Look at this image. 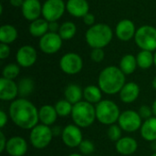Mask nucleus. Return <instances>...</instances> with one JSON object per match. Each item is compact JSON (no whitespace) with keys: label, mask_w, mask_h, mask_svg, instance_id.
I'll use <instances>...</instances> for the list:
<instances>
[{"label":"nucleus","mask_w":156,"mask_h":156,"mask_svg":"<svg viewBox=\"0 0 156 156\" xmlns=\"http://www.w3.org/2000/svg\"><path fill=\"white\" fill-rule=\"evenodd\" d=\"M113 37L112 29L107 24L98 23L91 26L85 34L88 45L92 48H103L108 46Z\"/></svg>","instance_id":"7ed1b4c3"},{"label":"nucleus","mask_w":156,"mask_h":156,"mask_svg":"<svg viewBox=\"0 0 156 156\" xmlns=\"http://www.w3.org/2000/svg\"><path fill=\"white\" fill-rule=\"evenodd\" d=\"M66 10L74 17H83L89 13L90 5L87 0H68Z\"/></svg>","instance_id":"a211bd4d"},{"label":"nucleus","mask_w":156,"mask_h":156,"mask_svg":"<svg viewBox=\"0 0 156 156\" xmlns=\"http://www.w3.org/2000/svg\"><path fill=\"white\" fill-rule=\"evenodd\" d=\"M118 124L122 131L126 133H134L141 129L143 119L139 115L138 112L133 110H126L121 112Z\"/></svg>","instance_id":"6e6552de"},{"label":"nucleus","mask_w":156,"mask_h":156,"mask_svg":"<svg viewBox=\"0 0 156 156\" xmlns=\"http://www.w3.org/2000/svg\"><path fill=\"white\" fill-rule=\"evenodd\" d=\"M142 137L148 142L156 141V117L153 116L152 118L144 121L140 129Z\"/></svg>","instance_id":"4be33fe9"},{"label":"nucleus","mask_w":156,"mask_h":156,"mask_svg":"<svg viewBox=\"0 0 156 156\" xmlns=\"http://www.w3.org/2000/svg\"><path fill=\"white\" fill-rule=\"evenodd\" d=\"M21 11L23 16L32 22L42 15V5L39 0H24Z\"/></svg>","instance_id":"f3484780"},{"label":"nucleus","mask_w":156,"mask_h":156,"mask_svg":"<svg viewBox=\"0 0 156 156\" xmlns=\"http://www.w3.org/2000/svg\"><path fill=\"white\" fill-rule=\"evenodd\" d=\"M77 32V27L73 22L67 21L60 25L58 29V35L63 40H69L74 37Z\"/></svg>","instance_id":"c85d7f7f"},{"label":"nucleus","mask_w":156,"mask_h":156,"mask_svg":"<svg viewBox=\"0 0 156 156\" xmlns=\"http://www.w3.org/2000/svg\"><path fill=\"white\" fill-rule=\"evenodd\" d=\"M68 156H82V154H77V153H73V154H70Z\"/></svg>","instance_id":"de8ad7c7"},{"label":"nucleus","mask_w":156,"mask_h":156,"mask_svg":"<svg viewBox=\"0 0 156 156\" xmlns=\"http://www.w3.org/2000/svg\"><path fill=\"white\" fill-rule=\"evenodd\" d=\"M10 5L15 7H21L23 5L24 0H9Z\"/></svg>","instance_id":"37998d69"},{"label":"nucleus","mask_w":156,"mask_h":156,"mask_svg":"<svg viewBox=\"0 0 156 156\" xmlns=\"http://www.w3.org/2000/svg\"><path fill=\"white\" fill-rule=\"evenodd\" d=\"M116 151L122 155H131L138 149V143L134 138L130 136L122 137L115 144Z\"/></svg>","instance_id":"aec40b11"},{"label":"nucleus","mask_w":156,"mask_h":156,"mask_svg":"<svg viewBox=\"0 0 156 156\" xmlns=\"http://www.w3.org/2000/svg\"><path fill=\"white\" fill-rule=\"evenodd\" d=\"M6 123H7V114L3 110H1L0 111V128H4Z\"/></svg>","instance_id":"ea45409f"},{"label":"nucleus","mask_w":156,"mask_h":156,"mask_svg":"<svg viewBox=\"0 0 156 156\" xmlns=\"http://www.w3.org/2000/svg\"><path fill=\"white\" fill-rule=\"evenodd\" d=\"M20 73V66L15 63L7 64L2 71V77L8 80H15Z\"/></svg>","instance_id":"2f4dec72"},{"label":"nucleus","mask_w":156,"mask_h":156,"mask_svg":"<svg viewBox=\"0 0 156 156\" xmlns=\"http://www.w3.org/2000/svg\"><path fill=\"white\" fill-rule=\"evenodd\" d=\"M6 144H7V140H6L4 133L3 132H0V152L1 153H3L4 151H5Z\"/></svg>","instance_id":"58836bf2"},{"label":"nucleus","mask_w":156,"mask_h":156,"mask_svg":"<svg viewBox=\"0 0 156 156\" xmlns=\"http://www.w3.org/2000/svg\"><path fill=\"white\" fill-rule=\"evenodd\" d=\"M28 149L27 141L20 136H14L7 140L5 152L10 156H24Z\"/></svg>","instance_id":"dca6fc26"},{"label":"nucleus","mask_w":156,"mask_h":156,"mask_svg":"<svg viewBox=\"0 0 156 156\" xmlns=\"http://www.w3.org/2000/svg\"><path fill=\"white\" fill-rule=\"evenodd\" d=\"M55 109L57 111V113L60 117H66L69 115H71L73 104H71L69 101H68L66 99L58 101L55 104Z\"/></svg>","instance_id":"7c9ffc66"},{"label":"nucleus","mask_w":156,"mask_h":156,"mask_svg":"<svg viewBox=\"0 0 156 156\" xmlns=\"http://www.w3.org/2000/svg\"><path fill=\"white\" fill-rule=\"evenodd\" d=\"M82 18H83V22H84L85 25L90 26V27L95 25V24H94V23H95V16H94L93 14H91V13L89 12V13H88L87 15H85Z\"/></svg>","instance_id":"4c0bfd02"},{"label":"nucleus","mask_w":156,"mask_h":156,"mask_svg":"<svg viewBox=\"0 0 156 156\" xmlns=\"http://www.w3.org/2000/svg\"><path fill=\"white\" fill-rule=\"evenodd\" d=\"M154 65H155L156 67V50L155 52H154Z\"/></svg>","instance_id":"09e8293b"},{"label":"nucleus","mask_w":156,"mask_h":156,"mask_svg":"<svg viewBox=\"0 0 156 156\" xmlns=\"http://www.w3.org/2000/svg\"><path fill=\"white\" fill-rule=\"evenodd\" d=\"M152 85H153V88L156 90V76L154 77V79L153 80V82H152Z\"/></svg>","instance_id":"49530a36"},{"label":"nucleus","mask_w":156,"mask_h":156,"mask_svg":"<svg viewBox=\"0 0 156 156\" xmlns=\"http://www.w3.org/2000/svg\"><path fill=\"white\" fill-rule=\"evenodd\" d=\"M17 64L22 68H29L33 66L37 58V53L35 48L29 45L22 46L18 48L16 55Z\"/></svg>","instance_id":"ddd939ff"},{"label":"nucleus","mask_w":156,"mask_h":156,"mask_svg":"<svg viewBox=\"0 0 156 156\" xmlns=\"http://www.w3.org/2000/svg\"><path fill=\"white\" fill-rule=\"evenodd\" d=\"M10 55V48L7 44H0V58L5 59Z\"/></svg>","instance_id":"e433bc0d"},{"label":"nucleus","mask_w":156,"mask_h":156,"mask_svg":"<svg viewBox=\"0 0 156 156\" xmlns=\"http://www.w3.org/2000/svg\"><path fill=\"white\" fill-rule=\"evenodd\" d=\"M151 148H152L153 151L156 152V141H154V142L151 143Z\"/></svg>","instance_id":"a18cd8bd"},{"label":"nucleus","mask_w":156,"mask_h":156,"mask_svg":"<svg viewBox=\"0 0 156 156\" xmlns=\"http://www.w3.org/2000/svg\"><path fill=\"white\" fill-rule=\"evenodd\" d=\"M151 156H156V152H154V154H153Z\"/></svg>","instance_id":"8fccbe9b"},{"label":"nucleus","mask_w":156,"mask_h":156,"mask_svg":"<svg viewBox=\"0 0 156 156\" xmlns=\"http://www.w3.org/2000/svg\"><path fill=\"white\" fill-rule=\"evenodd\" d=\"M120 99L124 103L134 102L140 95V87L135 82H128L120 91Z\"/></svg>","instance_id":"6ab92c4d"},{"label":"nucleus","mask_w":156,"mask_h":156,"mask_svg":"<svg viewBox=\"0 0 156 156\" xmlns=\"http://www.w3.org/2000/svg\"><path fill=\"white\" fill-rule=\"evenodd\" d=\"M136 59L138 67L142 69H148L154 64V57L152 51L141 50L137 54Z\"/></svg>","instance_id":"cd10ccee"},{"label":"nucleus","mask_w":156,"mask_h":156,"mask_svg":"<svg viewBox=\"0 0 156 156\" xmlns=\"http://www.w3.org/2000/svg\"><path fill=\"white\" fill-rule=\"evenodd\" d=\"M18 96V86L13 80L5 78L0 79V100L4 101H13Z\"/></svg>","instance_id":"4468645a"},{"label":"nucleus","mask_w":156,"mask_h":156,"mask_svg":"<svg viewBox=\"0 0 156 156\" xmlns=\"http://www.w3.org/2000/svg\"><path fill=\"white\" fill-rule=\"evenodd\" d=\"M59 67L64 73L68 75H75L81 71L83 68V60L79 54L69 52L61 57Z\"/></svg>","instance_id":"1a4fd4ad"},{"label":"nucleus","mask_w":156,"mask_h":156,"mask_svg":"<svg viewBox=\"0 0 156 156\" xmlns=\"http://www.w3.org/2000/svg\"><path fill=\"white\" fill-rule=\"evenodd\" d=\"M66 4L63 0H47L42 5V16L48 21H58L65 13Z\"/></svg>","instance_id":"9d476101"},{"label":"nucleus","mask_w":156,"mask_h":156,"mask_svg":"<svg viewBox=\"0 0 156 156\" xmlns=\"http://www.w3.org/2000/svg\"><path fill=\"white\" fill-rule=\"evenodd\" d=\"M59 25L58 24L57 21H53V22H49L48 24V29L49 32H53V33H58V29H59Z\"/></svg>","instance_id":"a19ab883"},{"label":"nucleus","mask_w":156,"mask_h":156,"mask_svg":"<svg viewBox=\"0 0 156 156\" xmlns=\"http://www.w3.org/2000/svg\"><path fill=\"white\" fill-rule=\"evenodd\" d=\"M122 130L119 126V124H112V125H110V127L108 128L107 135L109 139L112 142H115V143L118 142L122 138Z\"/></svg>","instance_id":"473e14b6"},{"label":"nucleus","mask_w":156,"mask_h":156,"mask_svg":"<svg viewBox=\"0 0 156 156\" xmlns=\"http://www.w3.org/2000/svg\"><path fill=\"white\" fill-rule=\"evenodd\" d=\"M62 38L58 33L48 32L39 39V48L45 54H55L62 47Z\"/></svg>","instance_id":"9b49d317"},{"label":"nucleus","mask_w":156,"mask_h":156,"mask_svg":"<svg viewBox=\"0 0 156 156\" xmlns=\"http://www.w3.org/2000/svg\"><path fill=\"white\" fill-rule=\"evenodd\" d=\"M78 148L83 155H90L95 151V145L90 140H83Z\"/></svg>","instance_id":"72a5a7b5"},{"label":"nucleus","mask_w":156,"mask_h":156,"mask_svg":"<svg viewBox=\"0 0 156 156\" xmlns=\"http://www.w3.org/2000/svg\"><path fill=\"white\" fill-rule=\"evenodd\" d=\"M65 99L69 101L71 104H76L82 101L83 98V90L77 84H69L66 87L64 90Z\"/></svg>","instance_id":"b1692460"},{"label":"nucleus","mask_w":156,"mask_h":156,"mask_svg":"<svg viewBox=\"0 0 156 156\" xmlns=\"http://www.w3.org/2000/svg\"><path fill=\"white\" fill-rule=\"evenodd\" d=\"M63 144L69 148H76L83 141L82 132L76 124H69L63 128L61 134Z\"/></svg>","instance_id":"f8f14e48"},{"label":"nucleus","mask_w":156,"mask_h":156,"mask_svg":"<svg viewBox=\"0 0 156 156\" xmlns=\"http://www.w3.org/2000/svg\"><path fill=\"white\" fill-rule=\"evenodd\" d=\"M53 133L51 127L37 124L30 131L29 141L32 146L36 149H44L48 146L53 139Z\"/></svg>","instance_id":"0eeeda50"},{"label":"nucleus","mask_w":156,"mask_h":156,"mask_svg":"<svg viewBox=\"0 0 156 156\" xmlns=\"http://www.w3.org/2000/svg\"><path fill=\"white\" fill-rule=\"evenodd\" d=\"M12 122L23 130H31L39 122L38 110L26 98H18L13 101L8 110Z\"/></svg>","instance_id":"f257e3e1"},{"label":"nucleus","mask_w":156,"mask_h":156,"mask_svg":"<svg viewBox=\"0 0 156 156\" xmlns=\"http://www.w3.org/2000/svg\"><path fill=\"white\" fill-rule=\"evenodd\" d=\"M105 54L103 48H92L90 53V58L92 61L96 63H100L104 59Z\"/></svg>","instance_id":"f704fd0d"},{"label":"nucleus","mask_w":156,"mask_h":156,"mask_svg":"<svg viewBox=\"0 0 156 156\" xmlns=\"http://www.w3.org/2000/svg\"><path fill=\"white\" fill-rule=\"evenodd\" d=\"M102 90L99 86L89 85L83 90L84 101L95 105L102 101Z\"/></svg>","instance_id":"5701e85b"},{"label":"nucleus","mask_w":156,"mask_h":156,"mask_svg":"<svg viewBox=\"0 0 156 156\" xmlns=\"http://www.w3.org/2000/svg\"><path fill=\"white\" fill-rule=\"evenodd\" d=\"M71 118L74 124L80 128L90 127L97 120L95 106L86 101H81L73 105Z\"/></svg>","instance_id":"20e7f679"},{"label":"nucleus","mask_w":156,"mask_h":156,"mask_svg":"<svg viewBox=\"0 0 156 156\" xmlns=\"http://www.w3.org/2000/svg\"><path fill=\"white\" fill-rule=\"evenodd\" d=\"M134 41L142 50H156V27L149 25L140 27L135 33Z\"/></svg>","instance_id":"423d86ee"},{"label":"nucleus","mask_w":156,"mask_h":156,"mask_svg":"<svg viewBox=\"0 0 156 156\" xmlns=\"http://www.w3.org/2000/svg\"><path fill=\"white\" fill-rule=\"evenodd\" d=\"M58 116V115L57 113L55 106L46 104V105L41 106L40 109L38 110V118H39V122H41V124L50 127L56 122Z\"/></svg>","instance_id":"412c9836"},{"label":"nucleus","mask_w":156,"mask_h":156,"mask_svg":"<svg viewBox=\"0 0 156 156\" xmlns=\"http://www.w3.org/2000/svg\"><path fill=\"white\" fill-rule=\"evenodd\" d=\"M138 67L136 57L132 54L124 55L120 61V69L125 75L133 74Z\"/></svg>","instance_id":"bb28decb"},{"label":"nucleus","mask_w":156,"mask_h":156,"mask_svg":"<svg viewBox=\"0 0 156 156\" xmlns=\"http://www.w3.org/2000/svg\"><path fill=\"white\" fill-rule=\"evenodd\" d=\"M138 113L141 116V118L144 121H146V120H148L154 116L152 107H149L147 105H142L138 111Z\"/></svg>","instance_id":"c9c22d12"},{"label":"nucleus","mask_w":156,"mask_h":156,"mask_svg":"<svg viewBox=\"0 0 156 156\" xmlns=\"http://www.w3.org/2000/svg\"><path fill=\"white\" fill-rule=\"evenodd\" d=\"M136 30L135 25L132 20L122 19L116 25L115 34L120 40L129 41L132 38H134Z\"/></svg>","instance_id":"2eb2a0df"},{"label":"nucleus","mask_w":156,"mask_h":156,"mask_svg":"<svg viewBox=\"0 0 156 156\" xmlns=\"http://www.w3.org/2000/svg\"><path fill=\"white\" fill-rule=\"evenodd\" d=\"M49 22L45 18H37L32 21L29 25V33L35 37H41L48 33Z\"/></svg>","instance_id":"393cba45"},{"label":"nucleus","mask_w":156,"mask_h":156,"mask_svg":"<svg viewBox=\"0 0 156 156\" xmlns=\"http://www.w3.org/2000/svg\"><path fill=\"white\" fill-rule=\"evenodd\" d=\"M125 74L116 66H109L104 68L98 78V85L103 93L114 95L120 93L125 85Z\"/></svg>","instance_id":"f03ea898"},{"label":"nucleus","mask_w":156,"mask_h":156,"mask_svg":"<svg viewBox=\"0 0 156 156\" xmlns=\"http://www.w3.org/2000/svg\"><path fill=\"white\" fill-rule=\"evenodd\" d=\"M18 96L20 98H27L29 96L35 88V84L32 79L30 78H23L19 80L18 84Z\"/></svg>","instance_id":"c756f323"},{"label":"nucleus","mask_w":156,"mask_h":156,"mask_svg":"<svg viewBox=\"0 0 156 156\" xmlns=\"http://www.w3.org/2000/svg\"><path fill=\"white\" fill-rule=\"evenodd\" d=\"M51 130H52L53 136L61 135V134H62V132H63V129H61L60 126H54V127L51 128Z\"/></svg>","instance_id":"79ce46f5"},{"label":"nucleus","mask_w":156,"mask_h":156,"mask_svg":"<svg viewBox=\"0 0 156 156\" xmlns=\"http://www.w3.org/2000/svg\"><path fill=\"white\" fill-rule=\"evenodd\" d=\"M18 36V32L16 28L12 25H3L0 27V41L4 44H11L13 43Z\"/></svg>","instance_id":"a878e982"},{"label":"nucleus","mask_w":156,"mask_h":156,"mask_svg":"<svg viewBox=\"0 0 156 156\" xmlns=\"http://www.w3.org/2000/svg\"><path fill=\"white\" fill-rule=\"evenodd\" d=\"M152 109H153V113H154V116L156 117V100L154 101L153 105H152Z\"/></svg>","instance_id":"c03bdc74"},{"label":"nucleus","mask_w":156,"mask_h":156,"mask_svg":"<svg viewBox=\"0 0 156 156\" xmlns=\"http://www.w3.org/2000/svg\"><path fill=\"white\" fill-rule=\"evenodd\" d=\"M96 119L104 125H112L118 122L121 115L118 105L111 100H102L95 105Z\"/></svg>","instance_id":"39448f33"}]
</instances>
